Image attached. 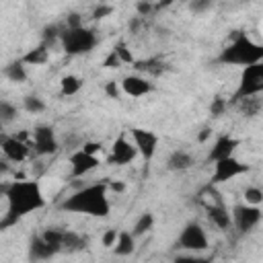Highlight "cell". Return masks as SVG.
<instances>
[{
  "label": "cell",
  "mask_w": 263,
  "mask_h": 263,
  "mask_svg": "<svg viewBox=\"0 0 263 263\" xmlns=\"http://www.w3.org/2000/svg\"><path fill=\"white\" fill-rule=\"evenodd\" d=\"M6 214L0 220V232L21 222L25 216L45 208V197L37 181H12L6 187Z\"/></svg>",
  "instance_id": "cell-1"
},
{
  "label": "cell",
  "mask_w": 263,
  "mask_h": 263,
  "mask_svg": "<svg viewBox=\"0 0 263 263\" xmlns=\"http://www.w3.org/2000/svg\"><path fill=\"white\" fill-rule=\"evenodd\" d=\"M134 68L138 72H144L148 76H160L164 70H166V64L162 58H148V60H140V62H134Z\"/></svg>",
  "instance_id": "cell-19"
},
{
  "label": "cell",
  "mask_w": 263,
  "mask_h": 263,
  "mask_svg": "<svg viewBox=\"0 0 263 263\" xmlns=\"http://www.w3.org/2000/svg\"><path fill=\"white\" fill-rule=\"evenodd\" d=\"M236 105H238L240 113L247 115V117H255V115L261 111V99H259V95H255V97H245V99H240Z\"/></svg>",
  "instance_id": "cell-24"
},
{
  "label": "cell",
  "mask_w": 263,
  "mask_h": 263,
  "mask_svg": "<svg viewBox=\"0 0 263 263\" xmlns=\"http://www.w3.org/2000/svg\"><path fill=\"white\" fill-rule=\"evenodd\" d=\"M142 23H144V18H142V16H134V18L129 21V31H132V33H136V31L140 29V25H142Z\"/></svg>",
  "instance_id": "cell-42"
},
{
  "label": "cell",
  "mask_w": 263,
  "mask_h": 263,
  "mask_svg": "<svg viewBox=\"0 0 263 263\" xmlns=\"http://www.w3.org/2000/svg\"><path fill=\"white\" fill-rule=\"evenodd\" d=\"M111 189L113 191H123V185L121 183H111Z\"/></svg>",
  "instance_id": "cell-46"
},
{
  "label": "cell",
  "mask_w": 263,
  "mask_h": 263,
  "mask_svg": "<svg viewBox=\"0 0 263 263\" xmlns=\"http://www.w3.org/2000/svg\"><path fill=\"white\" fill-rule=\"evenodd\" d=\"M103 66L105 68H119L121 66V62H119V58H117V53L111 49L109 53H107V58L103 60Z\"/></svg>",
  "instance_id": "cell-40"
},
{
  "label": "cell",
  "mask_w": 263,
  "mask_h": 263,
  "mask_svg": "<svg viewBox=\"0 0 263 263\" xmlns=\"http://www.w3.org/2000/svg\"><path fill=\"white\" fill-rule=\"evenodd\" d=\"M134 249H136V238L132 236V232H127V230H119V232H117V240H115V245H113L115 255H119V257H127V255L134 253Z\"/></svg>",
  "instance_id": "cell-20"
},
{
  "label": "cell",
  "mask_w": 263,
  "mask_h": 263,
  "mask_svg": "<svg viewBox=\"0 0 263 263\" xmlns=\"http://www.w3.org/2000/svg\"><path fill=\"white\" fill-rule=\"evenodd\" d=\"M113 12V6L111 4H99L95 10H92V18H103V16H107V14H111Z\"/></svg>",
  "instance_id": "cell-39"
},
{
  "label": "cell",
  "mask_w": 263,
  "mask_h": 263,
  "mask_svg": "<svg viewBox=\"0 0 263 263\" xmlns=\"http://www.w3.org/2000/svg\"><path fill=\"white\" fill-rule=\"evenodd\" d=\"M8 171H10L8 160H6V158H0V175H4V173H8Z\"/></svg>",
  "instance_id": "cell-44"
},
{
  "label": "cell",
  "mask_w": 263,
  "mask_h": 263,
  "mask_svg": "<svg viewBox=\"0 0 263 263\" xmlns=\"http://www.w3.org/2000/svg\"><path fill=\"white\" fill-rule=\"evenodd\" d=\"M4 76H6L10 82H25V80H27V70H25V64H23L21 60L10 62V64L4 68Z\"/></svg>",
  "instance_id": "cell-23"
},
{
  "label": "cell",
  "mask_w": 263,
  "mask_h": 263,
  "mask_svg": "<svg viewBox=\"0 0 263 263\" xmlns=\"http://www.w3.org/2000/svg\"><path fill=\"white\" fill-rule=\"evenodd\" d=\"M47 60H49V49H47V45H37V47H33V49H29L23 58H21V62L25 64V66H43V64H47Z\"/></svg>",
  "instance_id": "cell-21"
},
{
  "label": "cell",
  "mask_w": 263,
  "mask_h": 263,
  "mask_svg": "<svg viewBox=\"0 0 263 263\" xmlns=\"http://www.w3.org/2000/svg\"><path fill=\"white\" fill-rule=\"evenodd\" d=\"M2 148V154L8 162H23L27 156H29V150H31V144L27 142H21L18 138L14 136H6L4 142L0 144Z\"/></svg>",
  "instance_id": "cell-13"
},
{
  "label": "cell",
  "mask_w": 263,
  "mask_h": 263,
  "mask_svg": "<svg viewBox=\"0 0 263 263\" xmlns=\"http://www.w3.org/2000/svg\"><path fill=\"white\" fill-rule=\"evenodd\" d=\"M47 245L55 247L60 253H62V230L60 228H45L41 234H39Z\"/></svg>",
  "instance_id": "cell-28"
},
{
  "label": "cell",
  "mask_w": 263,
  "mask_h": 263,
  "mask_svg": "<svg viewBox=\"0 0 263 263\" xmlns=\"http://www.w3.org/2000/svg\"><path fill=\"white\" fill-rule=\"evenodd\" d=\"M31 144L35 148V154H39V156L55 154L60 148L55 134H53V127H49V125H37L31 134Z\"/></svg>",
  "instance_id": "cell-9"
},
{
  "label": "cell",
  "mask_w": 263,
  "mask_h": 263,
  "mask_svg": "<svg viewBox=\"0 0 263 263\" xmlns=\"http://www.w3.org/2000/svg\"><path fill=\"white\" fill-rule=\"evenodd\" d=\"M245 199H247V205H259L263 201V191L259 187H247Z\"/></svg>",
  "instance_id": "cell-32"
},
{
  "label": "cell",
  "mask_w": 263,
  "mask_h": 263,
  "mask_svg": "<svg viewBox=\"0 0 263 263\" xmlns=\"http://www.w3.org/2000/svg\"><path fill=\"white\" fill-rule=\"evenodd\" d=\"M66 27L64 29H76V27H82V16L78 14V12H70V14H66V23H64Z\"/></svg>",
  "instance_id": "cell-35"
},
{
  "label": "cell",
  "mask_w": 263,
  "mask_h": 263,
  "mask_svg": "<svg viewBox=\"0 0 263 263\" xmlns=\"http://www.w3.org/2000/svg\"><path fill=\"white\" fill-rule=\"evenodd\" d=\"M60 86H62V95H64V97H72V95H76V92L80 90L82 80H80L78 76H74V74H66V76L60 80Z\"/></svg>",
  "instance_id": "cell-26"
},
{
  "label": "cell",
  "mask_w": 263,
  "mask_h": 263,
  "mask_svg": "<svg viewBox=\"0 0 263 263\" xmlns=\"http://www.w3.org/2000/svg\"><path fill=\"white\" fill-rule=\"evenodd\" d=\"M193 166V156L185 150H175L168 160H166V168L168 171H187Z\"/></svg>",
  "instance_id": "cell-22"
},
{
  "label": "cell",
  "mask_w": 263,
  "mask_h": 263,
  "mask_svg": "<svg viewBox=\"0 0 263 263\" xmlns=\"http://www.w3.org/2000/svg\"><path fill=\"white\" fill-rule=\"evenodd\" d=\"M261 92H263V62L242 68L238 88L234 90L230 103H238L245 97H255V95H261Z\"/></svg>",
  "instance_id": "cell-5"
},
{
  "label": "cell",
  "mask_w": 263,
  "mask_h": 263,
  "mask_svg": "<svg viewBox=\"0 0 263 263\" xmlns=\"http://www.w3.org/2000/svg\"><path fill=\"white\" fill-rule=\"evenodd\" d=\"M138 156V150L134 146V142H129L123 134L113 142L111 146V154H109V164H115V166H121V164H127L132 162L134 158Z\"/></svg>",
  "instance_id": "cell-11"
},
{
  "label": "cell",
  "mask_w": 263,
  "mask_h": 263,
  "mask_svg": "<svg viewBox=\"0 0 263 263\" xmlns=\"http://www.w3.org/2000/svg\"><path fill=\"white\" fill-rule=\"evenodd\" d=\"M173 263H212L210 259H205V257H193V255H179V257H175V261Z\"/></svg>",
  "instance_id": "cell-36"
},
{
  "label": "cell",
  "mask_w": 263,
  "mask_h": 263,
  "mask_svg": "<svg viewBox=\"0 0 263 263\" xmlns=\"http://www.w3.org/2000/svg\"><path fill=\"white\" fill-rule=\"evenodd\" d=\"M113 51L117 53V58H119V62H121V64H134V62H136V60H134V55H132V51H129V47L125 45V41L115 43Z\"/></svg>",
  "instance_id": "cell-30"
},
{
  "label": "cell",
  "mask_w": 263,
  "mask_h": 263,
  "mask_svg": "<svg viewBox=\"0 0 263 263\" xmlns=\"http://www.w3.org/2000/svg\"><path fill=\"white\" fill-rule=\"evenodd\" d=\"M230 222L238 228V232L247 234L251 232L259 222H261V208L259 205H247V203H236L230 214Z\"/></svg>",
  "instance_id": "cell-7"
},
{
  "label": "cell",
  "mask_w": 263,
  "mask_h": 263,
  "mask_svg": "<svg viewBox=\"0 0 263 263\" xmlns=\"http://www.w3.org/2000/svg\"><path fill=\"white\" fill-rule=\"evenodd\" d=\"M226 107H228L226 99H222V97H216V99L212 101V105H210V113H212V117H220V115L226 111Z\"/></svg>",
  "instance_id": "cell-33"
},
{
  "label": "cell",
  "mask_w": 263,
  "mask_h": 263,
  "mask_svg": "<svg viewBox=\"0 0 263 263\" xmlns=\"http://www.w3.org/2000/svg\"><path fill=\"white\" fill-rule=\"evenodd\" d=\"M88 245L86 236L74 232V230H62V251L64 253H78L84 251Z\"/></svg>",
  "instance_id": "cell-17"
},
{
  "label": "cell",
  "mask_w": 263,
  "mask_h": 263,
  "mask_svg": "<svg viewBox=\"0 0 263 263\" xmlns=\"http://www.w3.org/2000/svg\"><path fill=\"white\" fill-rule=\"evenodd\" d=\"M152 226H154V214H152V212H144V214L136 220V224H134V228H132V236H134V238H136V236H142V234H146Z\"/></svg>",
  "instance_id": "cell-25"
},
{
  "label": "cell",
  "mask_w": 263,
  "mask_h": 263,
  "mask_svg": "<svg viewBox=\"0 0 263 263\" xmlns=\"http://www.w3.org/2000/svg\"><path fill=\"white\" fill-rule=\"evenodd\" d=\"M218 62L226 66H242V68L251 64H259L263 62V45L253 41L247 33L236 31L234 39L220 51Z\"/></svg>",
  "instance_id": "cell-3"
},
{
  "label": "cell",
  "mask_w": 263,
  "mask_h": 263,
  "mask_svg": "<svg viewBox=\"0 0 263 263\" xmlns=\"http://www.w3.org/2000/svg\"><path fill=\"white\" fill-rule=\"evenodd\" d=\"M60 251L51 245H47L41 236H33L29 242V261L31 263H39V261H47L51 257H55Z\"/></svg>",
  "instance_id": "cell-16"
},
{
  "label": "cell",
  "mask_w": 263,
  "mask_h": 263,
  "mask_svg": "<svg viewBox=\"0 0 263 263\" xmlns=\"http://www.w3.org/2000/svg\"><path fill=\"white\" fill-rule=\"evenodd\" d=\"M101 240H103V247H113L115 240H117V230L115 228H107Z\"/></svg>",
  "instance_id": "cell-38"
},
{
  "label": "cell",
  "mask_w": 263,
  "mask_h": 263,
  "mask_svg": "<svg viewBox=\"0 0 263 263\" xmlns=\"http://www.w3.org/2000/svg\"><path fill=\"white\" fill-rule=\"evenodd\" d=\"M208 138H210V127H205V129H203L201 134H199V138H197V142H205Z\"/></svg>",
  "instance_id": "cell-45"
},
{
  "label": "cell",
  "mask_w": 263,
  "mask_h": 263,
  "mask_svg": "<svg viewBox=\"0 0 263 263\" xmlns=\"http://www.w3.org/2000/svg\"><path fill=\"white\" fill-rule=\"evenodd\" d=\"M62 31H64V27H60V25H45L43 27V31H41V39H43V45H51L53 41H58L60 39V35H62Z\"/></svg>",
  "instance_id": "cell-27"
},
{
  "label": "cell",
  "mask_w": 263,
  "mask_h": 263,
  "mask_svg": "<svg viewBox=\"0 0 263 263\" xmlns=\"http://www.w3.org/2000/svg\"><path fill=\"white\" fill-rule=\"evenodd\" d=\"M97 33L88 27H76V29H64L60 35V43L68 55H84L95 49L97 45Z\"/></svg>",
  "instance_id": "cell-4"
},
{
  "label": "cell",
  "mask_w": 263,
  "mask_h": 263,
  "mask_svg": "<svg viewBox=\"0 0 263 263\" xmlns=\"http://www.w3.org/2000/svg\"><path fill=\"white\" fill-rule=\"evenodd\" d=\"M136 10H138V16H148V14H152L154 10H158V6L156 4H152V2H138L136 4Z\"/></svg>",
  "instance_id": "cell-34"
},
{
  "label": "cell",
  "mask_w": 263,
  "mask_h": 263,
  "mask_svg": "<svg viewBox=\"0 0 263 263\" xmlns=\"http://www.w3.org/2000/svg\"><path fill=\"white\" fill-rule=\"evenodd\" d=\"M23 107H25L27 113H41V111H45V103L39 97H35V95L25 97L23 99Z\"/></svg>",
  "instance_id": "cell-29"
},
{
  "label": "cell",
  "mask_w": 263,
  "mask_h": 263,
  "mask_svg": "<svg viewBox=\"0 0 263 263\" xmlns=\"http://www.w3.org/2000/svg\"><path fill=\"white\" fill-rule=\"evenodd\" d=\"M62 210L72 214H86L95 218L109 216V197H107V183H92L78 191H74L70 197H66L60 203Z\"/></svg>",
  "instance_id": "cell-2"
},
{
  "label": "cell",
  "mask_w": 263,
  "mask_h": 263,
  "mask_svg": "<svg viewBox=\"0 0 263 263\" xmlns=\"http://www.w3.org/2000/svg\"><path fill=\"white\" fill-rule=\"evenodd\" d=\"M208 218L220 230H226L230 226V212L226 210L224 203H212V205H208Z\"/></svg>",
  "instance_id": "cell-18"
},
{
  "label": "cell",
  "mask_w": 263,
  "mask_h": 263,
  "mask_svg": "<svg viewBox=\"0 0 263 263\" xmlns=\"http://www.w3.org/2000/svg\"><path fill=\"white\" fill-rule=\"evenodd\" d=\"M208 245L210 242H208L205 230L197 222L185 224V228L181 230V234L175 240V249H179V251H205Z\"/></svg>",
  "instance_id": "cell-6"
},
{
  "label": "cell",
  "mask_w": 263,
  "mask_h": 263,
  "mask_svg": "<svg viewBox=\"0 0 263 263\" xmlns=\"http://www.w3.org/2000/svg\"><path fill=\"white\" fill-rule=\"evenodd\" d=\"M105 92H107L109 99H119V92H121V90H119V86H117L113 80H109V82L105 84Z\"/></svg>",
  "instance_id": "cell-41"
},
{
  "label": "cell",
  "mask_w": 263,
  "mask_h": 263,
  "mask_svg": "<svg viewBox=\"0 0 263 263\" xmlns=\"http://www.w3.org/2000/svg\"><path fill=\"white\" fill-rule=\"evenodd\" d=\"M242 173H249V164H242L240 160H236L234 156H228V158H222V160H216L214 162V175H212V181L210 185H218V183H224V181H230Z\"/></svg>",
  "instance_id": "cell-8"
},
{
  "label": "cell",
  "mask_w": 263,
  "mask_h": 263,
  "mask_svg": "<svg viewBox=\"0 0 263 263\" xmlns=\"http://www.w3.org/2000/svg\"><path fill=\"white\" fill-rule=\"evenodd\" d=\"M132 140H134V146H136L138 154L144 160H152V156L156 154V148H158V136L150 129L134 127L132 129Z\"/></svg>",
  "instance_id": "cell-10"
},
{
  "label": "cell",
  "mask_w": 263,
  "mask_h": 263,
  "mask_svg": "<svg viewBox=\"0 0 263 263\" xmlns=\"http://www.w3.org/2000/svg\"><path fill=\"white\" fill-rule=\"evenodd\" d=\"M16 117V107L8 101H0V123H8Z\"/></svg>",
  "instance_id": "cell-31"
},
{
  "label": "cell",
  "mask_w": 263,
  "mask_h": 263,
  "mask_svg": "<svg viewBox=\"0 0 263 263\" xmlns=\"http://www.w3.org/2000/svg\"><path fill=\"white\" fill-rule=\"evenodd\" d=\"M210 2H191V10H205Z\"/></svg>",
  "instance_id": "cell-43"
},
{
  "label": "cell",
  "mask_w": 263,
  "mask_h": 263,
  "mask_svg": "<svg viewBox=\"0 0 263 263\" xmlns=\"http://www.w3.org/2000/svg\"><path fill=\"white\" fill-rule=\"evenodd\" d=\"M236 148H238V140L232 138V136H228V134H222V136L216 138L214 148H212L210 154H208V160H210V162H216V160L228 158V156H232V152H234Z\"/></svg>",
  "instance_id": "cell-15"
},
{
  "label": "cell",
  "mask_w": 263,
  "mask_h": 263,
  "mask_svg": "<svg viewBox=\"0 0 263 263\" xmlns=\"http://www.w3.org/2000/svg\"><path fill=\"white\" fill-rule=\"evenodd\" d=\"M121 90H123L127 97L138 99V97H144V95L152 92V90H154V84L148 82V78H144V76L132 74V76H125V78L121 80Z\"/></svg>",
  "instance_id": "cell-14"
},
{
  "label": "cell",
  "mask_w": 263,
  "mask_h": 263,
  "mask_svg": "<svg viewBox=\"0 0 263 263\" xmlns=\"http://www.w3.org/2000/svg\"><path fill=\"white\" fill-rule=\"evenodd\" d=\"M101 148H103V146H101V142H84L80 150H82L84 154H90V156H97V152H101Z\"/></svg>",
  "instance_id": "cell-37"
},
{
  "label": "cell",
  "mask_w": 263,
  "mask_h": 263,
  "mask_svg": "<svg viewBox=\"0 0 263 263\" xmlns=\"http://www.w3.org/2000/svg\"><path fill=\"white\" fill-rule=\"evenodd\" d=\"M68 162H70V177L72 179H80V177L88 175L90 171H95L99 166V158L90 156V154H84L82 150H76L74 154H70Z\"/></svg>",
  "instance_id": "cell-12"
}]
</instances>
